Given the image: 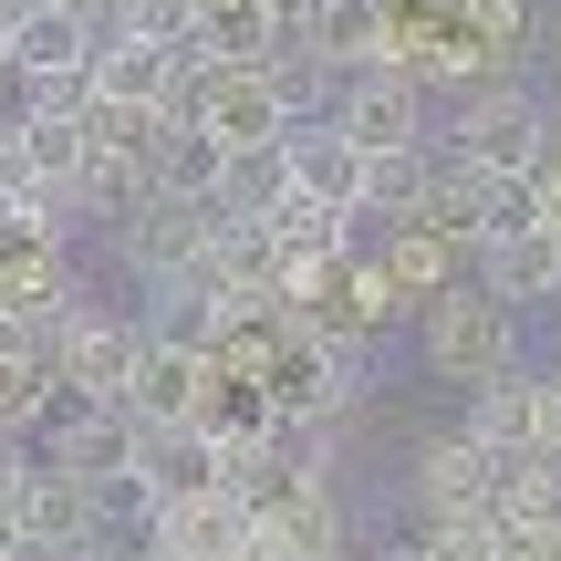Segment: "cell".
Here are the masks:
<instances>
[{
  "instance_id": "obj_1",
  "label": "cell",
  "mask_w": 561,
  "mask_h": 561,
  "mask_svg": "<svg viewBox=\"0 0 561 561\" xmlns=\"http://www.w3.org/2000/svg\"><path fill=\"white\" fill-rule=\"evenodd\" d=\"M416 343H426V375H447L458 396H479V385H500L510 364H520V333H510V312L479 291V280H458L447 301H426Z\"/></svg>"
},
{
  "instance_id": "obj_2",
  "label": "cell",
  "mask_w": 561,
  "mask_h": 561,
  "mask_svg": "<svg viewBox=\"0 0 561 561\" xmlns=\"http://www.w3.org/2000/svg\"><path fill=\"white\" fill-rule=\"evenodd\" d=\"M146 354H157V322H136V312L83 291L73 322H62V364L53 375H62V396H83V405H125L136 375H146Z\"/></svg>"
},
{
  "instance_id": "obj_3",
  "label": "cell",
  "mask_w": 561,
  "mask_h": 561,
  "mask_svg": "<svg viewBox=\"0 0 561 561\" xmlns=\"http://www.w3.org/2000/svg\"><path fill=\"white\" fill-rule=\"evenodd\" d=\"M447 146H458L468 167H489V178L530 187L541 157H551V125H541V104H530L520 83H479V94L458 104V125H447Z\"/></svg>"
},
{
  "instance_id": "obj_4",
  "label": "cell",
  "mask_w": 561,
  "mask_h": 561,
  "mask_svg": "<svg viewBox=\"0 0 561 561\" xmlns=\"http://www.w3.org/2000/svg\"><path fill=\"white\" fill-rule=\"evenodd\" d=\"M94 53H104V21L62 11V0H21L11 11V83L21 94H94Z\"/></svg>"
},
{
  "instance_id": "obj_5",
  "label": "cell",
  "mask_w": 561,
  "mask_h": 561,
  "mask_svg": "<svg viewBox=\"0 0 561 561\" xmlns=\"http://www.w3.org/2000/svg\"><path fill=\"white\" fill-rule=\"evenodd\" d=\"M178 115H187V125H208L229 157H250V146H280V136H291V104L271 94L261 62H198Z\"/></svg>"
},
{
  "instance_id": "obj_6",
  "label": "cell",
  "mask_w": 561,
  "mask_h": 561,
  "mask_svg": "<svg viewBox=\"0 0 561 561\" xmlns=\"http://www.w3.org/2000/svg\"><path fill=\"white\" fill-rule=\"evenodd\" d=\"M32 437H42V468H62L73 489H104V479H125V468H136L146 426L125 416V405H83V396H53V416H42Z\"/></svg>"
},
{
  "instance_id": "obj_7",
  "label": "cell",
  "mask_w": 561,
  "mask_h": 561,
  "mask_svg": "<svg viewBox=\"0 0 561 561\" xmlns=\"http://www.w3.org/2000/svg\"><path fill=\"white\" fill-rule=\"evenodd\" d=\"M291 178H301V198L333 208V219H375V157H364L333 115L291 125Z\"/></svg>"
},
{
  "instance_id": "obj_8",
  "label": "cell",
  "mask_w": 561,
  "mask_h": 561,
  "mask_svg": "<svg viewBox=\"0 0 561 561\" xmlns=\"http://www.w3.org/2000/svg\"><path fill=\"white\" fill-rule=\"evenodd\" d=\"M94 104H104V115H136V125H167L187 104V53L104 42V53H94Z\"/></svg>"
},
{
  "instance_id": "obj_9",
  "label": "cell",
  "mask_w": 561,
  "mask_h": 561,
  "mask_svg": "<svg viewBox=\"0 0 561 561\" xmlns=\"http://www.w3.org/2000/svg\"><path fill=\"white\" fill-rule=\"evenodd\" d=\"M301 53H312L322 73H343V83L396 73V11H385V0H312V21H301Z\"/></svg>"
},
{
  "instance_id": "obj_10",
  "label": "cell",
  "mask_w": 561,
  "mask_h": 561,
  "mask_svg": "<svg viewBox=\"0 0 561 561\" xmlns=\"http://www.w3.org/2000/svg\"><path fill=\"white\" fill-rule=\"evenodd\" d=\"M489 500H500V458H489L468 426H447V437L416 447V510L426 520H489Z\"/></svg>"
},
{
  "instance_id": "obj_11",
  "label": "cell",
  "mask_w": 561,
  "mask_h": 561,
  "mask_svg": "<svg viewBox=\"0 0 561 561\" xmlns=\"http://www.w3.org/2000/svg\"><path fill=\"white\" fill-rule=\"evenodd\" d=\"M333 125L364 146V157H426V104H416V83L405 73H364V83H343L333 94Z\"/></svg>"
},
{
  "instance_id": "obj_12",
  "label": "cell",
  "mask_w": 561,
  "mask_h": 561,
  "mask_svg": "<svg viewBox=\"0 0 561 561\" xmlns=\"http://www.w3.org/2000/svg\"><path fill=\"white\" fill-rule=\"evenodd\" d=\"M208 229H219V208H178V198H146L136 219L115 229V250H125V271H136V280H167V291H178V280L208 261Z\"/></svg>"
},
{
  "instance_id": "obj_13",
  "label": "cell",
  "mask_w": 561,
  "mask_h": 561,
  "mask_svg": "<svg viewBox=\"0 0 561 561\" xmlns=\"http://www.w3.org/2000/svg\"><path fill=\"white\" fill-rule=\"evenodd\" d=\"M208 396H219V354H198V343L157 333V354H146L136 396H125V416H136V426H198Z\"/></svg>"
},
{
  "instance_id": "obj_14",
  "label": "cell",
  "mask_w": 561,
  "mask_h": 561,
  "mask_svg": "<svg viewBox=\"0 0 561 561\" xmlns=\"http://www.w3.org/2000/svg\"><path fill=\"white\" fill-rule=\"evenodd\" d=\"M541 396H551V375H541V364H510V375L500 385H479V396H468V437H479L489 447V458H551V447H541Z\"/></svg>"
},
{
  "instance_id": "obj_15",
  "label": "cell",
  "mask_w": 561,
  "mask_h": 561,
  "mask_svg": "<svg viewBox=\"0 0 561 561\" xmlns=\"http://www.w3.org/2000/svg\"><path fill=\"white\" fill-rule=\"evenodd\" d=\"M261 510H240L229 489H198V500H167L157 510V561H240Z\"/></svg>"
},
{
  "instance_id": "obj_16",
  "label": "cell",
  "mask_w": 561,
  "mask_h": 561,
  "mask_svg": "<svg viewBox=\"0 0 561 561\" xmlns=\"http://www.w3.org/2000/svg\"><path fill=\"white\" fill-rule=\"evenodd\" d=\"M11 520H21V541H32V561H62V551L94 561V500H83L62 468H42V458H32V489H21Z\"/></svg>"
},
{
  "instance_id": "obj_17",
  "label": "cell",
  "mask_w": 561,
  "mask_h": 561,
  "mask_svg": "<svg viewBox=\"0 0 561 561\" xmlns=\"http://www.w3.org/2000/svg\"><path fill=\"white\" fill-rule=\"evenodd\" d=\"M396 312H405L396 271H385V261H364V250H354L343 271H322V291H312V322H322V333H354V343H375Z\"/></svg>"
},
{
  "instance_id": "obj_18",
  "label": "cell",
  "mask_w": 561,
  "mask_h": 561,
  "mask_svg": "<svg viewBox=\"0 0 561 561\" xmlns=\"http://www.w3.org/2000/svg\"><path fill=\"white\" fill-rule=\"evenodd\" d=\"M375 261L396 271V291L416 301V312H426V301H447L458 280H479V271H468V250L447 240V229H426V219H396V229H385V250H375Z\"/></svg>"
},
{
  "instance_id": "obj_19",
  "label": "cell",
  "mask_w": 561,
  "mask_h": 561,
  "mask_svg": "<svg viewBox=\"0 0 561 561\" xmlns=\"http://www.w3.org/2000/svg\"><path fill=\"white\" fill-rule=\"evenodd\" d=\"M479 291L500 301V312H520V301H561V240L551 229H510V240L479 250Z\"/></svg>"
},
{
  "instance_id": "obj_20",
  "label": "cell",
  "mask_w": 561,
  "mask_h": 561,
  "mask_svg": "<svg viewBox=\"0 0 561 561\" xmlns=\"http://www.w3.org/2000/svg\"><path fill=\"white\" fill-rule=\"evenodd\" d=\"M489 520H500L520 551H561V458H510Z\"/></svg>"
},
{
  "instance_id": "obj_21",
  "label": "cell",
  "mask_w": 561,
  "mask_h": 561,
  "mask_svg": "<svg viewBox=\"0 0 561 561\" xmlns=\"http://www.w3.org/2000/svg\"><path fill=\"white\" fill-rule=\"evenodd\" d=\"M219 187H229V146L208 136V125L167 115V125H157V198H178V208H219Z\"/></svg>"
},
{
  "instance_id": "obj_22",
  "label": "cell",
  "mask_w": 561,
  "mask_h": 561,
  "mask_svg": "<svg viewBox=\"0 0 561 561\" xmlns=\"http://www.w3.org/2000/svg\"><path fill=\"white\" fill-rule=\"evenodd\" d=\"M136 479L157 489V500H198V489H219V447H208L198 426H146Z\"/></svg>"
},
{
  "instance_id": "obj_23",
  "label": "cell",
  "mask_w": 561,
  "mask_h": 561,
  "mask_svg": "<svg viewBox=\"0 0 561 561\" xmlns=\"http://www.w3.org/2000/svg\"><path fill=\"white\" fill-rule=\"evenodd\" d=\"M301 198V178H291V136L280 146H250V157H229V187H219V219H280V208Z\"/></svg>"
},
{
  "instance_id": "obj_24",
  "label": "cell",
  "mask_w": 561,
  "mask_h": 561,
  "mask_svg": "<svg viewBox=\"0 0 561 561\" xmlns=\"http://www.w3.org/2000/svg\"><path fill=\"white\" fill-rule=\"evenodd\" d=\"M53 364L42 354H21V343H0V437H32L42 416H53Z\"/></svg>"
},
{
  "instance_id": "obj_25",
  "label": "cell",
  "mask_w": 561,
  "mask_h": 561,
  "mask_svg": "<svg viewBox=\"0 0 561 561\" xmlns=\"http://www.w3.org/2000/svg\"><path fill=\"white\" fill-rule=\"evenodd\" d=\"M458 32L479 62H520L530 53V0H458Z\"/></svg>"
},
{
  "instance_id": "obj_26",
  "label": "cell",
  "mask_w": 561,
  "mask_h": 561,
  "mask_svg": "<svg viewBox=\"0 0 561 561\" xmlns=\"http://www.w3.org/2000/svg\"><path fill=\"white\" fill-rule=\"evenodd\" d=\"M416 541H426V561H520V541L500 520H426Z\"/></svg>"
},
{
  "instance_id": "obj_27",
  "label": "cell",
  "mask_w": 561,
  "mask_h": 561,
  "mask_svg": "<svg viewBox=\"0 0 561 561\" xmlns=\"http://www.w3.org/2000/svg\"><path fill=\"white\" fill-rule=\"evenodd\" d=\"M530 208H541V229H551V240H561V146H551V157H541V178H530Z\"/></svg>"
},
{
  "instance_id": "obj_28",
  "label": "cell",
  "mask_w": 561,
  "mask_h": 561,
  "mask_svg": "<svg viewBox=\"0 0 561 561\" xmlns=\"http://www.w3.org/2000/svg\"><path fill=\"white\" fill-rule=\"evenodd\" d=\"M541 447L561 458V375H551V396H541Z\"/></svg>"
},
{
  "instance_id": "obj_29",
  "label": "cell",
  "mask_w": 561,
  "mask_h": 561,
  "mask_svg": "<svg viewBox=\"0 0 561 561\" xmlns=\"http://www.w3.org/2000/svg\"><path fill=\"white\" fill-rule=\"evenodd\" d=\"M354 561H426V541H385V551H354Z\"/></svg>"
},
{
  "instance_id": "obj_30",
  "label": "cell",
  "mask_w": 561,
  "mask_h": 561,
  "mask_svg": "<svg viewBox=\"0 0 561 561\" xmlns=\"http://www.w3.org/2000/svg\"><path fill=\"white\" fill-rule=\"evenodd\" d=\"M21 551H32V541H21V520L0 510V561H21Z\"/></svg>"
},
{
  "instance_id": "obj_31",
  "label": "cell",
  "mask_w": 561,
  "mask_h": 561,
  "mask_svg": "<svg viewBox=\"0 0 561 561\" xmlns=\"http://www.w3.org/2000/svg\"><path fill=\"white\" fill-rule=\"evenodd\" d=\"M0 83H11V11H0Z\"/></svg>"
},
{
  "instance_id": "obj_32",
  "label": "cell",
  "mask_w": 561,
  "mask_h": 561,
  "mask_svg": "<svg viewBox=\"0 0 561 561\" xmlns=\"http://www.w3.org/2000/svg\"><path fill=\"white\" fill-rule=\"evenodd\" d=\"M94 561H157V551H94Z\"/></svg>"
},
{
  "instance_id": "obj_33",
  "label": "cell",
  "mask_w": 561,
  "mask_h": 561,
  "mask_svg": "<svg viewBox=\"0 0 561 561\" xmlns=\"http://www.w3.org/2000/svg\"><path fill=\"white\" fill-rule=\"evenodd\" d=\"M551 375H561V354H551Z\"/></svg>"
},
{
  "instance_id": "obj_34",
  "label": "cell",
  "mask_w": 561,
  "mask_h": 561,
  "mask_svg": "<svg viewBox=\"0 0 561 561\" xmlns=\"http://www.w3.org/2000/svg\"><path fill=\"white\" fill-rule=\"evenodd\" d=\"M0 125H11V115H0Z\"/></svg>"
}]
</instances>
